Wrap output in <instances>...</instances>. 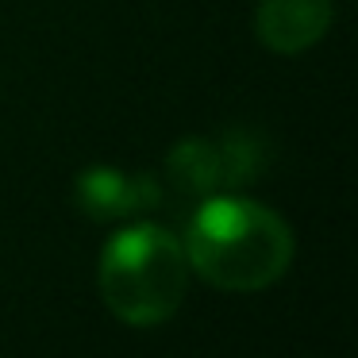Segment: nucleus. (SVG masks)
<instances>
[{
  "mask_svg": "<svg viewBox=\"0 0 358 358\" xmlns=\"http://www.w3.org/2000/svg\"><path fill=\"white\" fill-rule=\"evenodd\" d=\"M189 273L227 293L266 289L293 262V231L266 204L247 196H212L193 212L185 231Z\"/></svg>",
  "mask_w": 358,
  "mask_h": 358,
  "instance_id": "1",
  "label": "nucleus"
},
{
  "mask_svg": "<svg viewBox=\"0 0 358 358\" xmlns=\"http://www.w3.org/2000/svg\"><path fill=\"white\" fill-rule=\"evenodd\" d=\"M189 289L185 247L158 224L120 227L101 250V296L131 327H155L181 308Z\"/></svg>",
  "mask_w": 358,
  "mask_h": 358,
  "instance_id": "2",
  "label": "nucleus"
},
{
  "mask_svg": "<svg viewBox=\"0 0 358 358\" xmlns=\"http://www.w3.org/2000/svg\"><path fill=\"white\" fill-rule=\"evenodd\" d=\"M331 27V0H258L255 35L278 55L316 47Z\"/></svg>",
  "mask_w": 358,
  "mask_h": 358,
  "instance_id": "3",
  "label": "nucleus"
},
{
  "mask_svg": "<svg viewBox=\"0 0 358 358\" xmlns=\"http://www.w3.org/2000/svg\"><path fill=\"white\" fill-rule=\"evenodd\" d=\"M78 204L93 220H120L155 208L158 185L155 178H127L116 166H89L85 173H78Z\"/></svg>",
  "mask_w": 358,
  "mask_h": 358,
  "instance_id": "4",
  "label": "nucleus"
},
{
  "mask_svg": "<svg viewBox=\"0 0 358 358\" xmlns=\"http://www.w3.org/2000/svg\"><path fill=\"white\" fill-rule=\"evenodd\" d=\"M170 173H173V181H178L185 193H212L216 185H224V178H220V150H216V143L185 139L181 147H173Z\"/></svg>",
  "mask_w": 358,
  "mask_h": 358,
  "instance_id": "5",
  "label": "nucleus"
}]
</instances>
